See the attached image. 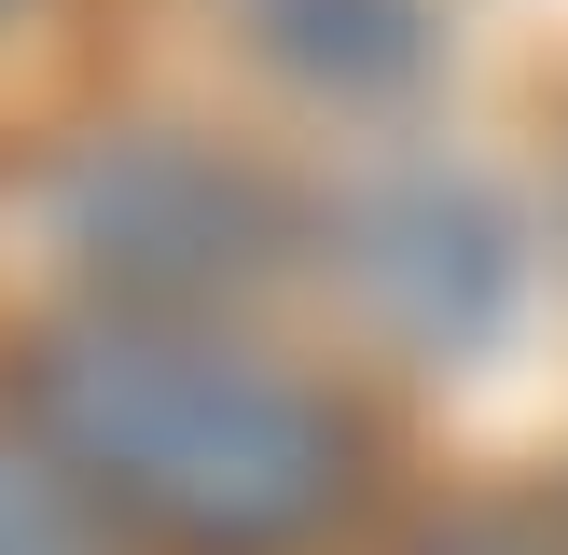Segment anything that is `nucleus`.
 Instances as JSON below:
<instances>
[{"instance_id": "obj_1", "label": "nucleus", "mask_w": 568, "mask_h": 555, "mask_svg": "<svg viewBox=\"0 0 568 555\" xmlns=\"http://www.w3.org/2000/svg\"><path fill=\"white\" fill-rule=\"evenodd\" d=\"M14 444L153 555H305L361 500V416L194 320H55L14 347Z\"/></svg>"}, {"instance_id": "obj_3", "label": "nucleus", "mask_w": 568, "mask_h": 555, "mask_svg": "<svg viewBox=\"0 0 568 555\" xmlns=\"http://www.w3.org/2000/svg\"><path fill=\"white\" fill-rule=\"evenodd\" d=\"M347 278L416 347H486L499 305H514V222L444 167H403V181H375L347 209Z\"/></svg>"}, {"instance_id": "obj_5", "label": "nucleus", "mask_w": 568, "mask_h": 555, "mask_svg": "<svg viewBox=\"0 0 568 555\" xmlns=\"http://www.w3.org/2000/svg\"><path fill=\"white\" fill-rule=\"evenodd\" d=\"M0 555H98V514H83L28 444L0 458Z\"/></svg>"}, {"instance_id": "obj_4", "label": "nucleus", "mask_w": 568, "mask_h": 555, "mask_svg": "<svg viewBox=\"0 0 568 555\" xmlns=\"http://www.w3.org/2000/svg\"><path fill=\"white\" fill-rule=\"evenodd\" d=\"M236 42L305 98H403L444 56L430 0H236Z\"/></svg>"}, {"instance_id": "obj_2", "label": "nucleus", "mask_w": 568, "mask_h": 555, "mask_svg": "<svg viewBox=\"0 0 568 555\" xmlns=\"http://www.w3.org/2000/svg\"><path fill=\"white\" fill-rule=\"evenodd\" d=\"M42 222L111 292V320H194L209 292H250V278L292 250L277 181L236 167L222 139H181V125L83 139V153L42 181Z\"/></svg>"}]
</instances>
